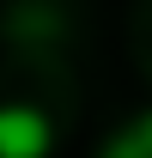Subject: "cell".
Here are the masks:
<instances>
[{
    "label": "cell",
    "instance_id": "2",
    "mask_svg": "<svg viewBox=\"0 0 152 158\" xmlns=\"http://www.w3.org/2000/svg\"><path fill=\"white\" fill-rule=\"evenodd\" d=\"M110 158H152V116H140V122H134L128 134L116 140V152H110Z\"/></svg>",
    "mask_w": 152,
    "mask_h": 158
},
{
    "label": "cell",
    "instance_id": "1",
    "mask_svg": "<svg viewBox=\"0 0 152 158\" xmlns=\"http://www.w3.org/2000/svg\"><path fill=\"white\" fill-rule=\"evenodd\" d=\"M49 152V122L37 110L0 103V158H43Z\"/></svg>",
    "mask_w": 152,
    "mask_h": 158
}]
</instances>
